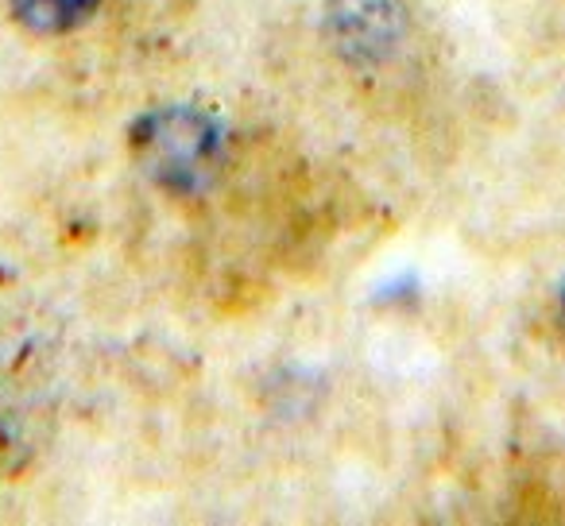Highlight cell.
Masks as SVG:
<instances>
[{"mask_svg": "<svg viewBox=\"0 0 565 526\" xmlns=\"http://www.w3.org/2000/svg\"><path fill=\"white\" fill-rule=\"evenodd\" d=\"M341 28V43L349 55L380 58L399 40V12L387 0H345V12H333Z\"/></svg>", "mask_w": 565, "mask_h": 526, "instance_id": "6da1fadb", "label": "cell"}, {"mask_svg": "<svg viewBox=\"0 0 565 526\" xmlns=\"http://www.w3.org/2000/svg\"><path fill=\"white\" fill-rule=\"evenodd\" d=\"M102 0H12V17L35 35H66L97 12Z\"/></svg>", "mask_w": 565, "mask_h": 526, "instance_id": "7a4b0ae2", "label": "cell"}, {"mask_svg": "<svg viewBox=\"0 0 565 526\" xmlns=\"http://www.w3.org/2000/svg\"><path fill=\"white\" fill-rule=\"evenodd\" d=\"M562 307H565V283H562Z\"/></svg>", "mask_w": 565, "mask_h": 526, "instance_id": "3957f363", "label": "cell"}]
</instances>
